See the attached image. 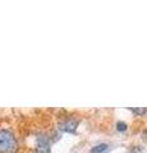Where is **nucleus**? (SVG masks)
Instances as JSON below:
<instances>
[{
	"instance_id": "f03ea898",
	"label": "nucleus",
	"mask_w": 147,
	"mask_h": 153,
	"mask_svg": "<svg viewBox=\"0 0 147 153\" xmlns=\"http://www.w3.org/2000/svg\"><path fill=\"white\" fill-rule=\"evenodd\" d=\"M36 152L37 153H50V142L47 139V137L40 135L37 138Z\"/></svg>"
},
{
	"instance_id": "423d86ee",
	"label": "nucleus",
	"mask_w": 147,
	"mask_h": 153,
	"mask_svg": "<svg viewBox=\"0 0 147 153\" xmlns=\"http://www.w3.org/2000/svg\"><path fill=\"white\" fill-rule=\"evenodd\" d=\"M132 111L137 115H143L146 112V108H132Z\"/></svg>"
},
{
	"instance_id": "7ed1b4c3",
	"label": "nucleus",
	"mask_w": 147,
	"mask_h": 153,
	"mask_svg": "<svg viewBox=\"0 0 147 153\" xmlns=\"http://www.w3.org/2000/svg\"><path fill=\"white\" fill-rule=\"evenodd\" d=\"M78 126V121L75 120H67L64 123H61L59 125V129L63 131H68V133H74L75 129Z\"/></svg>"
},
{
	"instance_id": "20e7f679",
	"label": "nucleus",
	"mask_w": 147,
	"mask_h": 153,
	"mask_svg": "<svg viewBox=\"0 0 147 153\" xmlns=\"http://www.w3.org/2000/svg\"><path fill=\"white\" fill-rule=\"evenodd\" d=\"M107 149H109V146L106 143H101V144L95 146L91 149V153H105V152H107Z\"/></svg>"
},
{
	"instance_id": "f257e3e1",
	"label": "nucleus",
	"mask_w": 147,
	"mask_h": 153,
	"mask_svg": "<svg viewBox=\"0 0 147 153\" xmlns=\"http://www.w3.org/2000/svg\"><path fill=\"white\" fill-rule=\"evenodd\" d=\"M17 140L12 131L0 129V153H16Z\"/></svg>"
},
{
	"instance_id": "39448f33",
	"label": "nucleus",
	"mask_w": 147,
	"mask_h": 153,
	"mask_svg": "<svg viewBox=\"0 0 147 153\" xmlns=\"http://www.w3.org/2000/svg\"><path fill=\"white\" fill-rule=\"evenodd\" d=\"M116 129L119 131H125L127 130V124L125 123H123V121H119L116 124Z\"/></svg>"
}]
</instances>
